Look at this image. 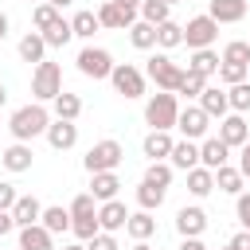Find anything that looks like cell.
<instances>
[{"label":"cell","mask_w":250,"mask_h":250,"mask_svg":"<svg viewBox=\"0 0 250 250\" xmlns=\"http://www.w3.org/2000/svg\"><path fill=\"white\" fill-rule=\"evenodd\" d=\"M223 62H246L250 66V39H230L223 47Z\"/></svg>","instance_id":"cell-39"},{"label":"cell","mask_w":250,"mask_h":250,"mask_svg":"<svg viewBox=\"0 0 250 250\" xmlns=\"http://www.w3.org/2000/svg\"><path fill=\"white\" fill-rule=\"evenodd\" d=\"M39 223H43L51 234H66V230H70V207H59V203H55V207H43V219H39Z\"/></svg>","instance_id":"cell-30"},{"label":"cell","mask_w":250,"mask_h":250,"mask_svg":"<svg viewBox=\"0 0 250 250\" xmlns=\"http://www.w3.org/2000/svg\"><path fill=\"white\" fill-rule=\"evenodd\" d=\"M223 250H234V246H223Z\"/></svg>","instance_id":"cell-59"},{"label":"cell","mask_w":250,"mask_h":250,"mask_svg":"<svg viewBox=\"0 0 250 250\" xmlns=\"http://www.w3.org/2000/svg\"><path fill=\"white\" fill-rule=\"evenodd\" d=\"M176 230H180V238H199L207 230V211L203 207H180L176 211Z\"/></svg>","instance_id":"cell-13"},{"label":"cell","mask_w":250,"mask_h":250,"mask_svg":"<svg viewBox=\"0 0 250 250\" xmlns=\"http://www.w3.org/2000/svg\"><path fill=\"white\" fill-rule=\"evenodd\" d=\"M199 105H203V113H207V117H219V121L230 113V98H227V90H219V86H203Z\"/></svg>","instance_id":"cell-19"},{"label":"cell","mask_w":250,"mask_h":250,"mask_svg":"<svg viewBox=\"0 0 250 250\" xmlns=\"http://www.w3.org/2000/svg\"><path fill=\"white\" fill-rule=\"evenodd\" d=\"M238 172H242V176L250 180V141H246V145L238 148Z\"/></svg>","instance_id":"cell-48"},{"label":"cell","mask_w":250,"mask_h":250,"mask_svg":"<svg viewBox=\"0 0 250 250\" xmlns=\"http://www.w3.org/2000/svg\"><path fill=\"white\" fill-rule=\"evenodd\" d=\"M219 62H223V55H219L215 47H203V51H191V62H188V70H195V74L211 78V74H219Z\"/></svg>","instance_id":"cell-24"},{"label":"cell","mask_w":250,"mask_h":250,"mask_svg":"<svg viewBox=\"0 0 250 250\" xmlns=\"http://www.w3.org/2000/svg\"><path fill=\"white\" fill-rule=\"evenodd\" d=\"M172 172H176L172 164H164V160H152V164H148V172H145V180H152V184L168 188V184H172Z\"/></svg>","instance_id":"cell-42"},{"label":"cell","mask_w":250,"mask_h":250,"mask_svg":"<svg viewBox=\"0 0 250 250\" xmlns=\"http://www.w3.org/2000/svg\"><path fill=\"white\" fill-rule=\"evenodd\" d=\"M70 230H74V238H82V242H90L102 227H98V211H90V215H70Z\"/></svg>","instance_id":"cell-35"},{"label":"cell","mask_w":250,"mask_h":250,"mask_svg":"<svg viewBox=\"0 0 250 250\" xmlns=\"http://www.w3.org/2000/svg\"><path fill=\"white\" fill-rule=\"evenodd\" d=\"M164 4H184V0H164Z\"/></svg>","instance_id":"cell-58"},{"label":"cell","mask_w":250,"mask_h":250,"mask_svg":"<svg viewBox=\"0 0 250 250\" xmlns=\"http://www.w3.org/2000/svg\"><path fill=\"white\" fill-rule=\"evenodd\" d=\"M141 20H148V23H164L168 20V12H172V4H164V0H141Z\"/></svg>","instance_id":"cell-37"},{"label":"cell","mask_w":250,"mask_h":250,"mask_svg":"<svg viewBox=\"0 0 250 250\" xmlns=\"http://www.w3.org/2000/svg\"><path fill=\"white\" fill-rule=\"evenodd\" d=\"M47 4H55V8H66V4H74V0H47Z\"/></svg>","instance_id":"cell-55"},{"label":"cell","mask_w":250,"mask_h":250,"mask_svg":"<svg viewBox=\"0 0 250 250\" xmlns=\"http://www.w3.org/2000/svg\"><path fill=\"white\" fill-rule=\"evenodd\" d=\"M70 27H74V35H78V39H94V31H102V23H98V12H74Z\"/></svg>","instance_id":"cell-36"},{"label":"cell","mask_w":250,"mask_h":250,"mask_svg":"<svg viewBox=\"0 0 250 250\" xmlns=\"http://www.w3.org/2000/svg\"><path fill=\"white\" fill-rule=\"evenodd\" d=\"M117 188H121L117 172H94V180H90V195H94L98 203H105V199H117Z\"/></svg>","instance_id":"cell-25"},{"label":"cell","mask_w":250,"mask_h":250,"mask_svg":"<svg viewBox=\"0 0 250 250\" xmlns=\"http://www.w3.org/2000/svg\"><path fill=\"white\" fill-rule=\"evenodd\" d=\"M172 129H152L145 141H141V152L148 156V160H164V156H172Z\"/></svg>","instance_id":"cell-17"},{"label":"cell","mask_w":250,"mask_h":250,"mask_svg":"<svg viewBox=\"0 0 250 250\" xmlns=\"http://www.w3.org/2000/svg\"><path fill=\"white\" fill-rule=\"evenodd\" d=\"M86 250H117V238H113L109 230H98V234L86 242Z\"/></svg>","instance_id":"cell-45"},{"label":"cell","mask_w":250,"mask_h":250,"mask_svg":"<svg viewBox=\"0 0 250 250\" xmlns=\"http://www.w3.org/2000/svg\"><path fill=\"white\" fill-rule=\"evenodd\" d=\"M145 74L156 82V90H172V94H176V90H180V82H184V66H180V62H172V59H168V51L152 55Z\"/></svg>","instance_id":"cell-4"},{"label":"cell","mask_w":250,"mask_h":250,"mask_svg":"<svg viewBox=\"0 0 250 250\" xmlns=\"http://www.w3.org/2000/svg\"><path fill=\"white\" fill-rule=\"evenodd\" d=\"M74 62H78V70H82L86 78H94V82L109 78V74H113V66H117V62H113V55H109L105 47H82Z\"/></svg>","instance_id":"cell-6"},{"label":"cell","mask_w":250,"mask_h":250,"mask_svg":"<svg viewBox=\"0 0 250 250\" xmlns=\"http://www.w3.org/2000/svg\"><path fill=\"white\" fill-rule=\"evenodd\" d=\"M215 39H219V23H215L211 16H191V20H188L184 43H188L191 51H203V47H211Z\"/></svg>","instance_id":"cell-7"},{"label":"cell","mask_w":250,"mask_h":250,"mask_svg":"<svg viewBox=\"0 0 250 250\" xmlns=\"http://www.w3.org/2000/svg\"><path fill=\"white\" fill-rule=\"evenodd\" d=\"M16 199H20V191H16V184H8V180H0V211H12V207H16Z\"/></svg>","instance_id":"cell-46"},{"label":"cell","mask_w":250,"mask_h":250,"mask_svg":"<svg viewBox=\"0 0 250 250\" xmlns=\"http://www.w3.org/2000/svg\"><path fill=\"white\" fill-rule=\"evenodd\" d=\"M180 250H207V246H203L199 238H184V242H180Z\"/></svg>","instance_id":"cell-51"},{"label":"cell","mask_w":250,"mask_h":250,"mask_svg":"<svg viewBox=\"0 0 250 250\" xmlns=\"http://www.w3.org/2000/svg\"><path fill=\"white\" fill-rule=\"evenodd\" d=\"M109 82H113V90L125 94V98H141V94H145V74H141L133 62H117L113 74H109Z\"/></svg>","instance_id":"cell-10"},{"label":"cell","mask_w":250,"mask_h":250,"mask_svg":"<svg viewBox=\"0 0 250 250\" xmlns=\"http://www.w3.org/2000/svg\"><path fill=\"white\" fill-rule=\"evenodd\" d=\"M31 160H35V152H31L27 141H16V145H8V148L0 152V164H4L8 172H31Z\"/></svg>","instance_id":"cell-16"},{"label":"cell","mask_w":250,"mask_h":250,"mask_svg":"<svg viewBox=\"0 0 250 250\" xmlns=\"http://www.w3.org/2000/svg\"><path fill=\"white\" fill-rule=\"evenodd\" d=\"M203 86H207V78H203V74H195V70H184V82H180V90H176V94L199 98V94H203Z\"/></svg>","instance_id":"cell-41"},{"label":"cell","mask_w":250,"mask_h":250,"mask_svg":"<svg viewBox=\"0 0 250 250\" xmlns=\"http://www.w3.org/2000/svg\"><path fill=\"white\" fill-rule=\"evenodd\" d=\"M55 20H59V8H55V4H47V0H39V4L31 8V23H35L39 31H47V27L55 23Z\"/></svg>","instance_id":"cell-38"},{"label":"cell","mask_w":250,"mask_h":250,"mask_svg":"<svg viewBox=\"0 0 250 250\" xmlns=\"http://www.w3.org/2000/svg\"><path fill=\"white\" fill-rule=\"evenodd\" d=\"M176 117H180V102H176L172 90H156L145 102V121L152 129H176Z\"/></svg>","instance_id":"cell-3"},{"label":"cell","mask_w":250,"mask_h":250,"mask_svg":"<svg viewBox=\"0 0 250 250\" xmlns=\"http://www.w3.org/2000/svg\"><path fill=\"white\" fill-rule=\"evenodd\" d=\"M188 191H191L195 199L211 195V191H215V172H211V168H203V164H195V168L188 172Z\"/></svg>","instance_id":"cell-28"},{"label":"cell","mask_w":250,"mask_h":250,"mask_svg":"<svg viewBox=\"0 0 250 250\" xmlns=\"http://www.w3.org/2000/svg\"><path fill=\"white\" fill-rule=\"evenodd\" d=\"M4 35H8V16L0 12V39H4Z\"/></svg>","instance_id":"cell-52"},{"label":"cell","mask_w":250,"mask_h":250,"mask_svg":"<svg viewBox=\"0 0 250 250\" xmlns=\"http://www.w3.org/2000/svg\"><path fill=\"white\" fill-rule=\"evenodd\" d=\"M219 141H223V145H230V148H242V145L250 141V129H246V117L230 109V113H227V117L219 121Z\"/></svg>","instance_id":"cell-11"},{"label":"cell","mask_w":250,"mask_h":250,"mask_svg":"<svg viewBox=\"0 0 250 250\" xmlns=\"http://www.w3.org/2000/svg\"><path fill=\"white\" fill-rule=\"evenodd\" d=\"M227 160H230V145H223L219 137H203V141H199V164H203V168L215 172V168H223Z\"/></svg>","instance_id":"cell-15"},{"label":"cell","mask_w":250,"mask_h":250,"mask_svg":"<svg viewBox=\"0 0 250 250\" xmlns=\"http://www.w3.org/2000/svg\"><path fill=\"white\" fill-rule=\"evenodd\" d=\"M242 184H246V176H242L234 164L215 168V188H219V191H227V195H242Z\"/></svg>","instance_id":"cell-27"},{"label":"cell","mask_w":250,"mask_h":250,"mask_svg":"<svg viewBox=\"0 0 250 250\" xmlns=\"http://www.w3.org/2000/svg\"><path fill=\"white\" fill-rule=\"evenodd\" d=\"M176 129H180L188 141H203V137H207V129H211V117L203 113V105H180Z\"/></svg>","instance_id":"cell-8"},{"label":"cell","mask_w":250,"mask_h":250,"mask_svg":"<svg viewBox=\"0 0 250 250\" xmlns=\"http://www.w3.org/2000/svg\"><path fill=\"white\" fill-rule=\"evenodd\" d=\"M125 223H129V211H125L121 199H105V203H98V227H102V230L117 234Z\"/></svg>","instance_id":"cell-14"},{"label":"cell","mask_w":250,"mask_h":250,"mask_svg":"<svg viewBox=\"0 0 250 250\" xmlns=\"http://www.w3.org/2000/svg\"><path fill=\"white\" fill-rule=\"evenodd\" d=\"M4 102H8V86L0 82V105H4Z\"/></svg>","instance_id":"cell-54"},{"label":"cell","mask_w":250,"mask_h":250,"mask_svg":"<svg viewBox=\"0 0 250 250\" xmlns=\"http://www.w3.org/2000/svg\"><path fill=\"white\" fill-rule=\"evenodd\" d=\"M234 215H238L242 230H250V195H246V191H242V195H234Z\"/></svg>","instance_id":"cell-47"},{"label":"cell","mask_w":250,"mask_h":250,"mask_svg":"<svg viewBox=\"0 0 250 250\" xmlns=\"http://www.w3.org/2000/svg\"><path fill=\"white\" fill-rule=\"evenodd\" d=\"M47 145H51L55 152H66V148H74V145H78V125H74V121H62V117H55V121L47 125Z\"/></svg>","instance_id":"cell-12"},{"label":"cell","mask_w":250,"mask_h":250,"mask_svg":"<svg viewBox=\"0 0 250 250\" xmlns=\"http://www.w3.org/2000/svg\"><path fill=\"white\" fill-rule=\"evenodd\" d=\"M164 191H168V188H160V184H152V180H141V184H137V203H141L145 211H156V207L164 203Z\"/></svg>","instance_id":"cell-32"},{"label":"cell","mask_w":250,"mask_h":250,"mask_svg":"<svg viewBox=\"0 0 250 250\" xmlns=\"http://www.w3.org/2000/svg\"><path fill=\"white\" fill-rule=\"evenodd\" d=\"M219 78H223L227 86L246 82V62H219Z\"/></svg>","instance_id":"cell-43"},{"label":"cell","mask_w":250,"mask_h":250,"mask_svg":"<svg viewBox=\"0 0 250 250\" xmlns=\"http://www.w3.org/2000/svg\"><path fill=\"white\" fill-rule=\"evenodd\" d=\"M168 164H172V168H180V172H191V168L199 164V145H195V141H188V137H184V141H176V145H172Z\"/></svg>","instance_id":"cell-20"},{"label":"cell","mask_w":250,"mask_h":250,"mask_svg":"<svg viewBox=\"0 0 250 250\" xmlns=\"http://www.w3.org/2000/svg\"><path fill=\"white\" fill-rule=\"evenodd\" d=\"M129 43H133L137 51H152V47H156V23L137 20V23L129 27Z\"/></svg>","instance_id":"cell-29"},{"label":"cell","mask_w":250,"mask_h":250,"mask_svg":"<svg viewBox=\"0 0 250 250\" xmlns=\"http://www.w3.org/2000/svg\"><path fill=\"white\" fill-rule=\"evenodd\" d=\"M121 156H125V148H121L113 137H105V141H98V145L82 156V164H86V172L94 176V172H113V168L121 164Z\"/></svg>","instance_id":"cell-5"},{"label":"cell","mask_w":250,"mask_h":250,"mask_svg":"<svg viewBox=\"0 0 250 250\" xmlns=\"http://www.w3.org/2000/svg\"><path fill=\"white\" fill-rule=\"evenodd\" d=\"M20 250H55V234H51L43 223L20 227Z\"/></svg>","instance_id":"cell-18"},{"label":"cell","mask_w":250,"mask_h":250,"mask_svg":"<svg viewBox=\"0 0 250 250\" xmlns=\"http://www.w3.org/2000/svg\"><path fill=\"white\" fill-rule=\"evenodd\" d=\"M230 246H234V250H250V230H238V234L230 238Z\"/></svg>","instance_id":"cell-50"},{"label":"cell","mask_w":250,"mask_h":250,"mask_svg":"<svg viewBox=\"0 0 250 250\" xmlns=\"http://www.w3.org/2000/svg\"><path fill=\"white\" fill-rule=\"evenodd\" d=\"M51 105H55V117H62V121H74V117L82 113V98H78V94H66V90H62Z\"/></svg>","instance_id":"cell-34"},{"label":"cell","mask_w":250,"mask_h":250,"mask_svg":"<svg viewBox=\"0 0 250 250\" xmlns=\"http://www.w3.org/2000/svg\"><path fill=\"white\" fill-rule=\"evenodd\" d=\"M12 219H16V227H31V223L43 219V203L35 195H20L16 207H12Z\"/></svg>","instance_id":"cell-22"},{"label":"cell","mask_w":250,"mask_h":250,"mask_svg":"<svg viewBox=\"0 0 250 250\" xmlns=\"http://www.w3.org/2000/svg\"><path fill=\"white\" fill-rule=\"evenodd\" d=\"M137 8H121L117 0H105L102 8H98V23L102 27H109V31H129L133 23H137Z\"/></svg>","instance_id":"cell-9"},{"label":"cell","mask_w":250,"mask_h":250,"mask_svg":"<svg viewBox=\"0 0 250 250\" xmlns=\"http://www.w3.org/2000/svg\"><path fill=\"white\" fill-rule=\"evenodd\" d=\"M133 250H152V246H148V242H137V246H133Z\"/></svg>","instance_id":"cell-56"},{"label":"cell","mask_w":250,"mask_h":250,"mask_svg":"<svg viewBox=\"0 0 250 250\" xmlns=\"http://www.w3.org/2000/svg\"><path fill=\"white\" fill-rule=\"evenodd\" d=\"M59 94H62V66L51 62V59L35 62V74H31V98H35V102H55Z\"/></svg>","instance_id":"cell-2"},{"label":"cell","mask_w":250,"mask_h":250,"mask_svg":"<svg viewBox=\"0 0 250 250\" xmlns=\"http://www.w3.org/2000/svg\"><path fill=\"white\" fill-rule=\"evenodd\" d=\"M227 98H230V109L234 113H250V82H234L227 90Z\"/></svg>","instance_id":"cell-40"},{"label":"cell","mask_w":250,"mask_h":250,"mask_svg":"<svg viewBox=\"0 0 250 250\" xmlns=\"http://www.w3.org/2000/svg\"><path fill=\"white\" fill-rule=\"evenodd\" d=\"M207 16H211L215 23H238V20L246 16V0H211Z\"/></svg>","instance_id":"cell-21"},{"label":"cell","mask_w":250,"mask_h":250,"mask_svg":"<svg viewBox=\"0 0 250 250\" xmlns=\"http://www.w3.org/2000/svg\"><path fill=\"white\" fill-rule=\"evenodd\" d=\"M16 230V219H12V211H0V238L4 234H12Z\"/></svg>","instance_id":"cell-49"},{"label":"cell","mask_w":250,"mask_h":250,"mask_svg":"<svg viewBox=\"0 0 250 250\" xmlns=\"http://www.w3.org/2000/svg\"><path fill=\"white\" fill-rule=\"evenodd\" d=\"M125 230H129V238L133 242H148L152 234H156V219H152V211H137V215H129V223H125Z\"/></svg>","instance_id":"cell-23"},{"label":"cell","mask_w":250,"mask_h":250,"mask_svg":"<svg viewBox=\"0 0 250 250\" xmlns=\"http://www.w3.org/2000/svg\"><path fill=\"white\" fill-rule=\"evenodd\" d=\"M47 125H51V113H47V105H43V102L20 105V109L8 117V129H12V137H16V141H35L39 133H47Z\"/></svg>","instance_id":"cell-1"},{"label":"cell","mask_w":250,"mask_h":250,"mask_svg":"<svg viewBox=\"0 0 250 250\" xmlns=\"http://www.w3.org/2000/svg\"><path fill=\"white\" fill-rule=\"evenodd\" d=\"M43 39H47V47H66V43L74 39V27H70V20H62V16H59V20H55V23L43 31Z\"/></svg>","instance_id":"cell-33"},{"label":"cell","mask_w":250,"mask_h":250,"mask_svg":"<svg viewBox=\"0 0 250 250\" xmlns=\"http://www.w3.org/2000/svg\"><path fill=\"white\" fill-rule=\"evenodd\" d=\"M90 211H98V199L90 191H82V195L70 199V215H90Z\"/></svg>","instance_id":"cell-44"},{"label":"cell","mask_w":250,"mask_h":250,"mask_svg":"<svg viewBox=\"0 0 250 250\" xmlns=\"http://www.w3.org/2000/svg\"><path fill=\"white\" fill-rule=\"evenodd\" d=\"M180 43H184V27H180L176 20L156 23V47H160V51H172V47H180Z\"/></svg>","instance_id":"cell-31"},{"label":"cell","mask_w":250,"mask_h":250,"mask_svg":"<svg viewBox=\"0 0 250 250\" xmlns=\"http://www.w3.org/2000/svg\"><path fill=\"white\" fill-rule=\"evenodd\" d=\"M20 59H23V62H43V59H47V39H43V31H27V35L20 39Z\"/></svg>","instance_id":"cell-26"},{"label":"cell","mask_w":250,"mask_h":250,"mask_svg":"<svg viewBox=\"0 0 250 250\" xmlns=\"http://www.w3.org/2000/svg\"><path fill=\"white\" fill-rule=\"evenodd\" d=\"M62 250H86V246H82V242H74V246H62Z\"/></svg>","instance_id":"cell-57"},{"label":"cell","mask_w":250,"mask_h":250,"mask_svg":"<svg viewBox=\"0 0 250 250\" xmlns=\"http://www.w3.org/2000/svg\"><path fill=\"white\" fill-rule=\"evenodd\" d=\"M121 8H141V0H117Z\"/></svg>","instance_id":"cell-53"}]
</instances>
